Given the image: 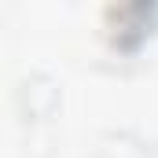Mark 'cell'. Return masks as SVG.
Returning a JSON list of instances; mask_svg holds the SVG:
<instances>
[{
    "mask_svg": "<svg viewBox=\"0 0 158 158\" xmlns=\"http://www.w3.org/2000/svg\"><path fill=\"white\" fill-rule=\"evenodd\" d=\"M158 19L155 4H143V0H132V4H118L107 11V26H110V40L118 48H136L140 40L151 33Z\"/></svg>",
    "mask_w": 158,
    "mask_h": 158,
    "instance_id": "cell-1",
    "label": "cell"
}]
</instances>
